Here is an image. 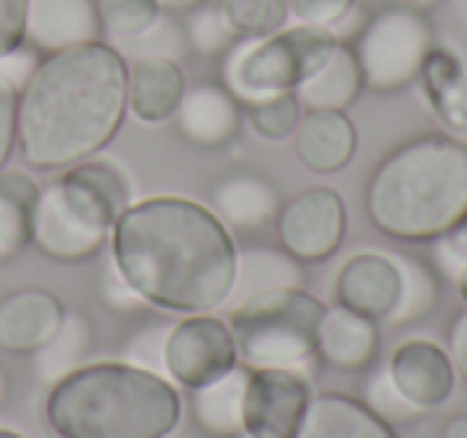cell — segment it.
I'll return each mask as SVG.
<instances>
[{
	"mask_svg": "<svg viewBox=\"0 0 467 438\" xmlns=\"http://www.w3.org/2000/svg\"><path fill=\"white\" fill-rule=\"evenodd\" d=\"M112 266L170 314H208L231 301L237 244L231 227L202 202L154 195L131 202L112 227Z\"/></svg>",
	"mask_w": 467,
	"mask_h": 438,
	"instance_id": "1",
	"label": "cell"
},
{
	"mask_svg": "<svg viewBox=\"0 0 467 438\" xmlns=\"http://www.w3.org/2000/svg\"><path fill=\"white\" fill-rule=\"evenodd\" d=\"M129 112V65L106 42L46 55L16 106V144L36 170H61L99 154Z\"/></svg>",
	"mask_w": 467,
	"mask_h": 438,
	"instance_id": "2",
	"label": "cell"
},
{
	"mask_svg": "<svg viewBox=\"0 0 467 438\" xmlns=\"http://www.w3.org/2000/svg\"><path fill=\"white\" fill-rule=\"evenodd\" d=\"M365 212L381 234L432 244L467 214V141L451 135L410 138L365 182Z\"/></svg>",
	"mask_w": 467,
	"mask_h": 438,
	"instance_id": "3",
	"label": "cell"
},
{
	"mask_svg": "<svg viewBox=\"0 0 467 438\" xmlns=\"http://www.w3.org/2000/svg\"><path fill=\"white\" fill-rule=\"evenodd\" d=\"M180 416L173 381L131 361L74 368L46 400V422L58 438H170Z\"/></svg>",
	"mask_w": 467,
	"mask_h": 438,
	"instance_id": "4",
	"label": "cell"
},
{
	"mask_svg": "<svg viewBox=\"0 0 467 438\" xmlns=\"http://www.w3.org/2000/svg\"><path fill=\"white\" fill-rule=\"evenodd\" d=\"M131 202L135 186L129 170L93 154L39 189L33 244L58 263H84L103 250Z\"/></svg>",
	"mask_w": 467,
	"mask_h": 438,
	"instance_id": "5",
	"label": "cell"
},
{
	"mask_svg": "<svg viewBox=\"0 0 467 438\" xmlns=\"http://www.w3.org/2000/svg\"><path fill=\"white\" fill-rule=\"evenodd\" d=\"M324 301L305 285L269 288L234 304L231 333L247 368H295L307 371L317 361V327Z\"/></svg>",
	"mask_w": 467,
	"mask_h": 438,
	"instance_id": "6",
	"label": "cell"
},
{
	"mask_svg": "<svg viewBox=\"0 0 467 438\" xmlns=\"http://www.w3.org/2000/svg\"><path fill=\"white\" fill-rule=\"evenodd\" d=\"M435 46L432 26L422 16V10L388 7L378 10L358 39L352 42V52L362 68V84L371 93H400L413 80H420L422 61L429 48Z\"/></svg>",
	"mask_w": 467,
	"mask_h": 438,
	"instance_id": "7",
	"label": "cell"
},
{
	"mask_svg": "<svg viewBox=\"0 0 467 438\" xmlns=\"http://www.w3.org/2000/svg\"><path fill=\"white\" fill-rule=\"evenodd\" d=\"M241 365L237 342H234L231 323L208 314H186L182 320L170 323L167 349H163V374L173 384L195 391L212 384L214 378Z\"/></svg>",
	"mask_w": 467,
	"mask_h": 438,
	"instance_id": "8",
	"label": "cell"
},
{
	"mask_svg": "<svg viewBox=\"0 0 467 438\" xmlns=\"http://www.w3.org/2000/svg\"><path fill=\"white\" fill-rule=\"evenodd\" d=\"M301 84V61L288 33L237 39L224 55V87L241 106L295 93Z\"/></svg>",
	"mask_w": 467,
	"mask_h": 438,
	"instance_id": "9",
	"label": "cell"
},
{
	"mask_svg": "<svg viewBox=\"0 0 467 438\" xmlns=\"http://www.w3.org/2000/svg\"><path fill=\"white\" fill-rule=\"evenodd\" d=\"M275 231L285 253L298 263H324L343 246L346 202L333 186H307L275 214Z\"/></svg>",
	"mask_w": 467,
	"mask_h": 438,
	"instance_id": "10",
	"label": "cell"
},
{
	"mask_svg": "<svg viewBox=\"0 0 467 438\" xmlns=\"http://www.w3.org/2000/svg\"><path fill=\"white\" fill-rule=\"evenodd\" d=\"M314 397L307 371L295 368H250L244 400V432L254 438H295Z\"/></svg>",
	"mask_w": 467,
	"mask_h": 438,
	"instance_id": "11",
	"label": "cell"
},
{
	"mask_svg": "<svg viewBox=\"0 0 467 438\" xmlns=\"http://www.w3.org/2000/svg\"><path fill=\"white\" fill-rule=\"evenodd\" d=\"M333 297L343 308L368 317L375 323H388L400 301V272L390 253L365 250L349 256L337 272Z\"/></svg>",
	"mask_w": 467,
	"mask_h": 438,
	"instance_id": "12",
	"label": "cell"
},
{
	"mask_svg": "<svg viewBox=\"0 0 467 438\" xmlns=\"http://www.w3.org/2000/svg\"><path fill=\"white\" fill-rule=\"evenodd\" d=\"M388 371L394 378L397 391L420 406L422 412L441 406L454 391V361L445 346L432 339H407L394 349L388 361Z\"/></svg>",
	"mask_w": 467,
	"mask_h": 438,
	"instance_id": "13",
	"label": "cell"
},
{
	"mask_svg": "<svg viewBox=\"0 0 467 438\" xmlns=\"http://www.w3.org/2000/svg\"><path fill=\"white\" fill-rule=\"evenodd\" d=\"M23 42L46 55L103 42L97 0H26Z\"/></svg>",
	"mask_w": 467,
	"mask_h": 438,
	"instance_id": "14",
	"label": "cell"
},
{
	"mask_svg": "<svg viewBox=\"0 0 467 438\" xmlns=\"http://www.w3.org/2000/svg\"><path fill=\"white\" fill-rule=\"evenodd\" d=\"M65 320V304L48 288H16L0 297V349L36 355Z\"/></svg>",
	"mask_w": 467,
	"mask_h": 438,
	"instance_id": "15",
	"label": "cell"
},
{
	"mask_svg": "<svg viewBox=\"0 0 467 438\" xmlns=\"http://www.w3.org/2000/svg\"><path fill=\"white\" fill-rule=\"evenodd\" d=\"M381 352L378 323L343 304L324 308L317 327V359L337 371H368Z\"/></svg>",
	"mask_w": 467,
	"mask_h": 438,
	"instance_id": "16",
	"label": "cell"
},
{
	"mask_svg": "<svg viewBox=\"0 0 467 438\" xmlns=\"http://www.w3.org/2000/svg\"><path fill=\"white\" fill-rule=\"evenodd\" d=\"M241 119L244 106L231 97L224 84L186 87L176 110V125L195 148H224L241 131Z\"/></svg>",
	"mask_w": 467,
	"mask_h": 438,
	"instance_id": "17",
	"label": "cell"
},
{
	"mask_svg": "<svg viewBox=\"0 0 467 438\" xmlns=\"http://www.w3.org/2000/svg\"><path fill=\"white\" fill-rule=\"evenodd\" d=\"M292 138L295 154L311 173H337L358 148L356 125L343 110H305Z\"/></svg>",
	"mask_w": 467,
	"mask_h": 438,
	"instance_id": "18",
	"label": "cell"
},
{
	"mask_svg": "<svg viewBox=\"0 0 467 438\" xmlns=\"http://www.w3.org/2000/svg\"><path fill=\"white\" fill-rule=\"evenodd\" d=\"M186 93L182 65L163 55H141L129 65V112L144 125H161L176 116Z\"/></svg>",
	"mask_w": 467,
	"mask_h": 438,
	"instance_id": "19",
	"label": "cell"
},
{
	"mask_svg": "<svg viewBox=\"0 0 467 438\" xmlns=\"http://www.w3.org/2000/svg\"><path fill=\"white\" fill-rule=\"evenodd\" d=\"M295 438H397L394 425L378 419L358 397L320 391L311 397Z\"/></svg>",
	"mask_w": 467,
	"mask_h": 438,
	"instance_id": "20",
	"label": "cell"
},
{
	"mask_svg": "<svg viewBox=\"0 0 467 438\" xmlns=\"http://www.w3.org/2000/svg\"><path fill=\"white\" fill-rule=\"evenodd\" d=\"M422 90L451 138L467 141V65L448 48L432 46L422 61Z\"/></svg>",
	"mask_w": 467,
	"mask_h": 438,
	"instance_id": "21",
	"label": "cell"
},
{
	"mask_svg": "<svg viewBox=\"0 0 467 438\" xmlns=\"http://www.w3.org/2000/svg\"><path fill=\"white\" fill-rule=\"evenodd\" d=\"M212 212L237 231H256L279 214V189L256 173H231L212 189Z\"/></svg>",
	"mask_w": 467,
	"mask_h": 438,
	"instance_id": "22",
	"label": "cell"
},
{
	"mask_svg": "<svg viewBox=\"0 0 467 438\" xmlns=\"http://www.w3.org/2000/svg\"><path fill=\"white\" fill-rule=\"evenodd\" d=\"M250 368H231L227 374L214 378L192 391V419L205 435L234 438L244 432V400H247Z\"/></svg>",
	"mask_w": 467,
	"mask_h": 438,
	"instance_id": "23",
	"label": "cell"
},
{
	"mask_svg": "<svg viewBox=\"0 0 467 438\" xmlns=\"http://www.w3.org/2000/svg\"><path fill=\"white\" fill-rule=\"evenodd\" d=\"M365 90L362 84V68L352 52V46L339 42L333 48V55L311 74L307 80H301L295 97H298L301 110H349L358 99V93Z\"/></svg>",
	"mask_w": 467,
	"mask_h": 438,
	"instance_id": "24",
	"label": "cell"
},
{
	"mask_svg": "<svg viewBox=\"0 0 467 438\" xmlns=\"http://www.w3.org/2000/svg\"><path fill=\"white\" fill-rule=\"evenodd\" d=\"M305 282L301 263L292 253L279 246H241L237 250V276H234V301H244L250 295H260L269 288H288Z\"/></svg>",
	"mask_w": 467,
	"mask_h": 438,
	"instance_id": "25",
	"label": "cell"
},
{
	"mask_svg": "<svg viewBox=\"0 0 467 438\" xmlns=\"http://www.w3.org/2000/svg\"><path fill=\"white\" fill-rule=\"evenodd\" d=\"M39 186L23 170H0V259L33 244V214Z\"/></svg>",
	"mask_w": 467,
	"mask_h": 438,
	"instance_id": "26",
	"label": "cell"
},
{
	"mask_svg": "<svg viewBox=\"0 0 467 438\" xmlns=\"http://www.w3.org/2000/svg\"><path fill=\"white\" fill-rule=\"evenodd\" d=\"M93 346V327L84 314H67L61 327L55 329V336L46 346L36 352V368H39L42 381H61L65 374H71L74 368L84 365L87 352Z\"/></svg>",
	"mask_w": 467,
	"mask_h": 438,
	"instance_id": "27",
	"label": "cell"
},
{
	"mask_svg": "<svg viewBox=\"0 0 467 438\" xmlns=\"http://www.w3.org/2000/svg\"><path fill=\"white\" fill-rule=\"evenodd\" d=\"M390 256H394L397 272H400V301H397L394 314L388 317V323L407 327V323L426 320L441 295L439 276L422 259L407 256V253H390Z\"/></svg>",
	"mask_w": 467,
	"mask_h": 438,
	"instance_id": "28",
	"label": "cell"
},
{
	"mask_svg": "<svg viewBox=\"0 0 467 438\" xmlns=\"http://www.w3.org/2000/svg\"><path fill=\"white\" fill-rule=\"evenodd\" d=\"M97 10L103 39H109L112 46H131L163 14L157 0H97Z\"/></svg>",
	"mask_w": 467,
	"mask_h": 438,
	"instance_id": "29",
	"label": "cell"
},
{
	"mask_svg": "<svg viewBox=\"0 0 467 438\" xmlns=\"http://www.w3.org/2000/svg\"><path fill=\"white\" fill-rule=\"evenodd\" d=\"M218 7L241 39H250V36H273L288 26L285 0H218Z\"/></svg>",
	"mask_w": 467,
	"mask_h": 438,
	"instance_id": "30",
	"label": "cell"
},
{
	"mask_svg": "<svg viewBox=\"0 0 467 438\" xmlns=\"http://www.w3.org/2000/svg\"><path fill=\"white\" fill-rule=\"evenodd\" d=\"M182 29H186L189 48L199 52V55H205V58L227 55V48L241 39V36L234 33L231 23L224 20V14H221L218 4H208V0L205 4H199L195 10H189Z\"/></svg>",
	"mask_w": 467,
	"mask_h": 438,
	"instance_id": "31",
	"label": "cell"
},
{
	"mask_svg": "<svg viewBox=\"0 0 467 438\" xmlns=\"http://www.w3.org/2000/svg\"><path fill=\"white\" fill-rule=\"evenodd\" d=\"M244 116L247 125L254 129L256 138L263 141H285L295 135L301 122V103L295 93H279L273 99H263V103L244 106Z\"/></svg>",
	"mask_w": 467,
	"mask_h": 438,
	"instance_id": "32",
	"label": "cell"
},
{
	"mask_svg": "<svg viewBox=\"0 0 467 438\" xmlns=\"http://www.w3.org/2000/svg\"><path fill=\"white\" fill-rule=\"evenodd\" d=\"M362 403L368 406V410L375 412L378 419H384L388 425H394V429H397V425L416 422V419L422 416L420 406H413L400 391H397V384H394V378H390L388 365L375 368V371L368 374V381H365Z\"/></svg>",
	"mask_w": 467,
	"mask_h": 438,
	"instance_id": "33",
	"label": "cell"
},
{
	"mask_svg": "<svg viewBox=\"0 0 467 438\" xmlns=\"http://www.w3.org/2000/svg\"><path fill=\"white\" fill-rule=\"evenodd\" d=\"M131 48H135V58H141V55H163V58L182 61V55L189 52V39H186L182 23H176L173 16L161 14L148 33L138 36V39L131 42Z\"/></svg>",
	"mask_w": 467,
	"mask_h": 438,
	"instance_id": "34",
	"label": "cell"
},
{
	"mask_svg": "<svg viewBox=\"0 0 467 438\" xmlns=\"http://www.w3.org/2000/svg\"><path fill=\"white\" fill-rule=\"evenodd\" d=\"M167 333H170V323H148L144 329H138V333L129 339L125 361H131V365H138V368H148V371L163 374Z\"/></svg>",
	"mask_w": 467,
	"mask_h": 438,
	"instance_id": "35",
	"label": "cell"
},
{
	"mask_svg": "<svg viewBox=\"0 0 467 438\" xmlns=\"http://www.w3.org/2000/svg\"><path fill=\"white\" fill-rule=\"evenodd\" d=\"M16 106H20V87L0 74V170L7 167L16 148Z\"/></svg>",
	"mask_w": 467,
	"mask_h": 438,
	"instance_id": "36",
	"label": "cell"
},
{
	"mask_svg": "<svg viewBox=\"0 0 467 438\" xmlns=\"http://www.w3.org/2000/svg\"><path fill=\"white\" fill-rule=\"evenodd\" d=\"M288 16H295L298 23L307 26H330L337 23L356 0H285Z\"/></svg>",
	"mask_w": 467,
	"mask_h": 438,
	"instance_id": "37",
	"label": "cell"
},
{
	"mask_svg": "<svg viewBox=\"0 0 467 438\" xmlns=\"http://www.w3.org/2000/svg\"><path fill=\"white\" fill-rule=\"evenodd\" d=\"M26 39V0H0V58Z\"/></svg>",
	"mask_w": 467,
	"mask_h": 438,
	"instance_id": "38",
	"label": "cell"
},
{
	"mask_svg": "<svg viewBox=\"0 0 467 438\" xmlns=\"http://www.w3.org/2000/svg\"><path fill=\"white\" fill-rule=\"evenodd\" d=\"M435 256H439L445 276L454 278V272L467 263V214L445 234V237L435 240Z\"/></svg>",
	"mask_w": 467,
	"mask_h": 438,
	"instance_id": "39",
	"label": "cell"
},
{
	"mask_svg": "<svg viewBox=\"0 0 467 438\" xmlns=\"http://www.w3.org/2000/svg\"><path fill=\"white\" fill-rule=\"evenodd\" d=\"M103 295H106V304H109V308H116V310H135V308H141V304H144V297L138 295L129 282H125L122 272H119L116 266H109V272H106Z\"/></svg>",
	"mask_w": 467,
	"mask_h": 438,
	"instance_id": "40",
	"label": "cell"
},
{
	"mask_svg": "<svg viewBox=\"0 0 467 438\" xmlns=\"http://www.w3.org/2000/svg\"><path fill=\"white\" fill-rule=\"evenodd\" d=\"M36 65H39V61H36V55L26 52V48L20 46V48H14L10 55H4V58H0V74H4V78H10L23 90V84H26L29 74L36 71Z\"/></svg>",
	"mask_w": 467,
	"mask_h": 438,
	"instance_id": "41",
	"label": "cell"
},
{
	"mask_svg": "<svg viewBox=\"0 0 467 438\" xmlns=\"http://www.w3.org/2000/svg\"><path fill=\"white\" fill-rule=\"evenodd\" d=\"M365 23H368V16H365V10L358 7V4H352L349 10H346L343 16H339L337 23H330V33H333V39L337 42H343V46H352V42L358 39V33L365 29Z\"/></svg>",
	"mask_w": 467,
	"mask_h": 438,
	"instance_id": "42",
	"label": "cell"
},
{
	"mask_svg": "<svg viewBox=\"0 0 467 438\" xmlns=\"http://www.w3.org/2000/svg\"><path fill=\"white\" fill-rule=\"evenodd\" d=\"M448 355L454 361V371L467 381V310L448 329Z\"/></svg>",
	"mask_w": 467,
	"mask_h": 438,
	"instance_id": "43",
	"label": "cell"
},
{
	"mask_svg": "<svg viewBox=\"0 0 467 438\" xmlns=\"http://www.w3.org/2000/svg\"><path fill=\"white\" fill-rule=\"evenodd\" d=\"M199 4H205V0H157V7H161L163 14H189V10H195Z\"/></svg>",
	"mask_w": 467,
	"mask_h": 438,
	"instance_id": "44",
	"label": "cell"
},
{
	"mask_svg": "<svg viewBox=\"0 0 467 438\" xmlns=\"http://www.w3.org/2000/svg\"><path fill=\"white\" fill-rule=\"evenodd\" d=\"M441 438H467V416H451V419H448Z\"/></svg>",
	"mask_w": 467,
	"mask_h": 438,
	"instance_id": "45",
	"label": "cell"
},
{
	"mask_svg": "<svg viewBox=\"0 0 467 438\" xmlns=\"http://www.w3.org/2000/svg\"><path fill=\"white\" fill-rule=\"evenodd\" d=\"M454 288H458L461 301H464V308H467V263L461 266L458 272H454Z\"/></svg>",
	"mask_w": 467,
	"mask_h": 438,
	"instance_id": "46",
	"label": "cell"
},
{
	"mask_svg": "<svg viewBox=\"0 0 467 438\" xmlns=\"http://www.w3.org/2000/svg\"><path fill=\"white\" fill-rule=\"evenodd\" d=\"M394 7H410V10H429V7H435L439 0H390Z\"/></svg>",
	"mask_w": 467,
	"mask_h": 438,
	"instance_id": "47",
	"label": "cell"
},
{
	"mask_svg": "<svg viewBox=\"0 0 467 438\" xmlns=\"http://www.w3.org/2000/svg\"><path fill=\"white\" fill-rule=\"evenodd\" d=\"M0 438H23V435H16V432H10V429H0Z\"/></svg>",
	"mask_w": 467,
	"mask_h": 438,
	"instance_id": "48",
	"label": "cell"
},
{
	"mask_svg": "<svg viewBox=\"0 0 467 438\" xmlns=\"http://www.w3.org/2000/svg\"><path fill=\"white\" fill-rule=\"evenodd\" d=\"M234 438H254V435H250V432H237Z\"/></svg>",
	"mask_w": 467,
	"mask_h": 438,
	"instance_id": "49",
	"label": "cell"
}]
</instances>
